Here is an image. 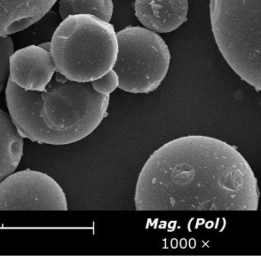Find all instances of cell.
<instances>
[{"label": "cell", "mask_w": 261, "mask_h": 261, "mask_svg": "<svg viewBox=\"0 0 261 261\" xmlns=\"http://www.w3.org/2000/svg\"><path fill=\"white\" fill-rule=\"evenodd\" d=\"M257 179L240 152L215 138L189 135L169 141L146 162L134 203L140 212H255Z\"/></svg>", "instance_id": "obj_1"}, {"label": "cell", "mask_w": 261, "mask_h": 261, "mask_svg": "<svg viewBox=\"0 0 261 261\" xmlns=\"http://www.w3.org/2000/svg\"><path fill=\"white\" fill-rule=\"evenodd\" d=\"M6 100L22 137L62 146L82 141L96 130L107 117L110 95L97 93L92 82H76L56 72L44 92L26 91L9 77Z\"/></svg>", "instance_id": "obj_2"}, {"label": "cell", "mask_w": 261, "mask_h": 261, "mask_svg": "<svg viewBox=\"0 0 261 261\" xmlns=\"http://www.w3.org/2000/svg\"><path fill=\"white\" fill-rule=\"evenodd\" d=\"M57 72L76 82H93L113 69L118 41L113 25L91 14L62 20L51 40Z\"/></svg>", "instance_id": "obj_3"}, {"label": "cell", "mask_w": 261, "mask_h": 261, "mask_svg": "<svg viewBox=\"0 0 261 261\" xmlns=\"http://www.w3.org/2000/svg\"><path fill=\"white\" fill-rule=\"evenodd\" d=\"M217 45L231 69L261 92V0H211Z\"/></svg>", "instance_id": "obj_4"}, {"label": "cell", "mask_w": 261, "mask_h": 261, "mask_svg": "<svg viewBox=\"0 0 261 261\" xmlns=\"http://www.w3.org/2000/svg\"><path fill=\"white\" fill-rule=\"evenodd\" d=\"M118 55L113 69L119 88L132 93H149L168 72L171 54L165 40L147 28L127 27L117 32Z\"/></svg>", "instance_id": "obj_5"}, {"label": "cell", "mask_w": 261, "mask_h": 261, "mask_svg": "<svg viewBox=\"0 0 261 261\" xmlns=\"http://www.w3.org/2000/svg\"><path fill=\"white\" fill-rule=\"evenodd\" d=\"M0 210L66 212L68 203L63 189L50 176L25 170L1 181Z\"/></svg>", "instance_id": "obj_6"}, {"label": "cell", "mask_w": 261, "mask_h": 261, "mask_svg": "<svg viewBox=\"0 0 261 261\" xmlns=\"http://www.w3.org/2000/svg\"><path fill=\"white\" fill-rule=\"evenodd\" d=\"M57 72L52 54L40 45L19 49L10 60V77L26 91L44 92Z\"/></svg>", "instance_id": "obj_7"}, {"label": "cell", "mask_w": 261, "mask_h": 261, "mask_svg": "<svg viewBox=\"0 0 261 261\" xmlns=\"http://www.w3.org/2000/svg\"><path fill=\"white\" fill-rule=\"evenodd\" d=\"M135 15L143 26L158 33L177 30L187 21L188 0H135Z\"/></svg>", "instance_id": "obj_8"}, {"label": "cell", "mask_w": 261, "mask_h": 261, "mask_svg": "<svg viewBox=\"0 0 261 261\" xmlns=\"http://www.w3.org/2000/svg\"><path fill=\"white\" fill-rule=\"evenodd\" d=\"M57 0H1V36H8L40 21Z\"/></svg>", "instance_id": "obj_9"}, {"label": "cell", "mask_w": 261, "mask_h": 261, "mask_svg": "<svg viewBox=\"0 0 261 261\" xmlns=\"http://www.w3.org/2000/svg\"><path fill=\"white\" fill-rule=\"evenodd\" d=\"M1 154L0 179L3 180L17 169L23 154V137L14 125L10 116L4 110L0 112Z\"/></svg>", "instance_id": "obj_10"}, {"label": "cell", "mask_w": 261, "mask_h": 261, "mask_svg": "<svg viewBox=\"0 0 261 261\" xmlns=\"http://www.w3.org/2000/svg\"><path fill=\"white\" fill-rule=\"evenodd\" d=\"M113 10L112 0H60L59 2L62 20L75 14H91L110 22Z\"/></svg>", "instance_id": "obj_11"}, {"label": "cell", "mask_w": 261, "mask_h": 261, "mask_svg": "<svg viewBox=\"0 0 261 261\" xmlns=\"http://www.w3.org/2000/svg\"><path fill=\"white\" fill-rule=\"evenodd\" d=\"M14 55V44L10 35L1 36V69H0V82L1 89H3L4 84L6 83L10 74V60Z\"/></svg>", "instance_id": "obj_12"}, {"label": "cell", "mask_w": 261, "mask_h": 261, "mask_svg": "<svg viewBox=\"0 0 261 261\" xmlns=\"http://www.w3.org/2000/svg\"><path fill=\"white\" fill-rule=\"evenodd\" d=\"M92 85L97 93L110 95L117 87H119V77L117 72L111 69L103 76L93 81Z\"/></svg>", "instance_id": "obj_13"}, {"label": "cell", "mask_w": 261, "mask_h": 261, "mask_svg": "<svg viewBox=\"0 0 261 261\" xmlns=\"http://www.w3.org/2000/svg\"><path fill=\"white\" fill-rule=\"evenodd\" d=\"M41 47L45 49L46 51H49V52H51V42H46V43H43V44H40Z\"/></svg>", "instance_id": "obj_14"}]
</instances>
